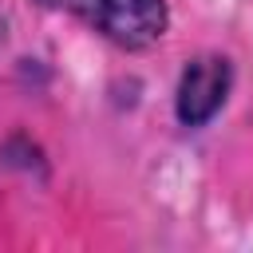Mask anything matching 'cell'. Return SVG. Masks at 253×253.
I'll return each instance as SVG.
<instances>
[{
	"label": "cell",
	"mask_w": 253,
	"mask_h": 253,
	"mask_svg": "<svg viewBox=\"0 0 253 253\" xmlns=\"http://www.w3.org/2000/svg\"><path fill=\"white\" fill-rule=\"evenodd\" d=\"M40 4L71 12L87 28L115 40L119 47H150L154 40H162L170 24L166 0H40Z\"/></svg>",
	"instance_id": "cell-1"
},
{
	"label": "cell",
	"mask_w": 253,
	"mask_h": 253,
	"mask_svg": "<svg viewBox=\"0 0 253 253\" xmlns=\"http://www.w3.org/2000/svg\"><path fill=\"white\" fill-rule=\"evenodd\" d=\"M229 83H233V67L225 55H198L186 63L182 79H178V95H174V111L182 126H206L221 103L229 99Z\"/></svg>",
	"instance_id": "cell-2"
}]
</instances>
